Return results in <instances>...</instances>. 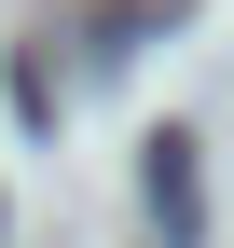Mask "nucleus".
Segmentation results:
<instances>
[{"instance_id":"nucleus-1","label":"nucleus","mask_w":234,"mask_h":248,"mask_svg":"<svg viewBox=\"0 0 234 248\" xmlns=\"http://www.w3.org/2000/svg\"><path fill=\"white\" fill-rule=\"evenodd\" d=\"M152 221L193 234V138H152Z\"/></svg>"}]
</instances>
